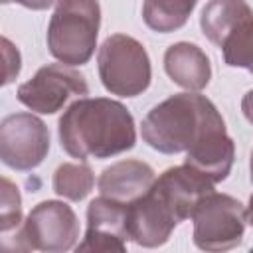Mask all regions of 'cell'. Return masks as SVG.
<instances>
[{
  "mask_svg": "<svg viewBox=\"0 0 253 253\" xmlns=\"http://www.w3.org/2000/svg\"><path fill=\"white\" fill-rule=\"evenodd\" d=\"M61 148L79 160L111 158L136 144L134 119L128 109L107 97L75 99L59 117Z\"/></svg>",
  "mask_w": 253,
  "mask_h": 253,
  "instance_id": "obj_1",
  "label": "cell"
},
{
  "mask_svg": "<svg viewBox=\"0 0 253 253\" xmlns=\"http://www.w3.org/2000/svg\"><path fill=\"white\" fill-rule=\"evenodd\" d=\"M225 128L217 107L198 91L176 93L154 105L140 125L142 140L162 152H188L196 142L213 130Z\"/></svg>",
  "mask_w": 253,
  "mask_h": 253,
  "instance_id": "obj_2",
  "label": "cell"
},
{
  "mask_svg": "<svg viewBox=\"0 0 253 253\" xmlns=\"http://www.w3.org/2000/svg\"><path fill=\"white\" fill-rule=\"evenodd\" d=\"M99 26V0H59L45 36L49 53L61 63L85 65L95 53Z\"/></svg>",
  "mask_w": 253,
  "mask_h": 253,
  "instance_id": "obj_3",
  "label": "cell"
},
{
  "mask_svg": "<svg viewBox=\"0 0 253 253\" xmlns=\"http://www.w3.org/2000/svg\"><path fill=\"white\" fill-rule=\"evenodd\" d=\"M97 69L103 87L119 97L144 93L152 79L150 57L144 45L126 34H113L101 43Z\"/></svg>",
  "mask_w": 253,
  "mask_h": 253,
  "instance_id": "obj_4",
  "label": "cell"
},
{
  "mask_svg": "<svg viewBox=\"0 0 253 253\" xmlns=\"http://www.w3.org/2000/svg\"><path fill=\"white\" fill-rule=\"evenodd\" d=\"M194 243L202 251H227L243 241L247 210L227 194L210 192L192 211Z\"/></svg>",
  "mask_w": 253,
  "mask_h": 253,
  "instance_id": "obj_5",
  "label": "cell"
},
{
  "mask_svg": "<svg viewBox=\"0 0 253 253\" xmlns=\"http://www.w3.org/2000/svg\"><path fill=\"white\" fill-rule=\"evenodd\" d=\"M79 219L71 206L59 200H45L32 208L16 233V249L63 253L75 247Z\"/></svg>",
  "mask_w": 253,
  "mask_h": 253,
  "instance_id": "obj_6",
  "label": "cell"
},
{
  "mask_svg": "<svg viewBox=\"0 0 253 253\" xmlns=\"http://www.w3.org/2000/svg\"><path fill=\"white\" fill-rule=\"evenodd\" d=\"M89 95V85L73 65L47 63L36 71V75L18 87V101L34 113L53 115L61 111L71 99Z\"/></svg>",
  "mask_w": 253,
  "mask_h": 253,
  "instance_id": "obj_7",
  "label": "cell"
},
{
  "mask_svg": "<svg viewBox=\"0 0 253 253\" xmlns=\"http://www.w3.org/2000/svg\"><path fill=\"white\" fill-rule=\"evenodd\" d=\"M49 152V128L32 113H14L0 123V158L18 172L38 168Z\"/></svg>",
  "mask_w": 253,
  "mask_h": 253,
  "instance_id": "obj_8",
  "label": "cell"
},
{
  "mask_svg": "<svg viewBox=\"0 0 253 253\" xmlns=\"http://www.w3.org/2000/svg\"><path fill=\"white\" fill-rule=\"evenodd\" d=\"M213 186L215 184L206 174L184 162L182 166L164 170L154 180L150 190L162 200V204L172 211V215L180 223L192 217V211L198 202L210 192H213Z\"/></svg>",
  "mask_w": 253,
  "mask_h": 253,
  "instance_id": "obj_9",
  "label": "cell"
},
{
  "mask_svg": "<svg viewBox=\"0 0 253 253\" xmlns=\"http://www.w3.org/2000/svg\"><path fill=\"white\" fill-rule=\"evenodd\" d=\"M126 206L99 196L87 208V233L77 251H126Z\"/></svg>",
  "mask_w": 253,
  "mask_h": 253,
  "instance_id": "obj_10",
  "label": "cell"
},
{
  "mask_svg": "<svg viewBox=\"0 0 253 253\" xmlns=\"http://www.w3.org/2000/svg\"><path fill=\"white\" fill-rule=\"evenodd\" d=\"M176 225V217L152 190L126 206L128 239H132L140 247L164 245Z\"/></svg>",
  "mask_w": 253,
  "mask_h": 253,
  "instance_id": "obj_11",
  "label": "cell"
},
{
  "mask_svg": "<svg viewBox=\"0 0 253 253\" xmlns=\"http://www.w3.org/2000/svg\"><path fill=\"white\" fill-rule=\"evenodd\" d=\"M154 180L156 176L150 164L126 158L107 166L97 180V188L105 198L117 200L121 204H132L150 190Z\"/></svg>",
  "mask_w": 253,
  "mask_h": 253,
  "instance_id": "obj_12",
  "label": "cell"
},
{
  "mask_svg": "<svg viewBox=\"0 0 253 253\" xmlns=\"http://www.w3.org/2000/svg\"><path fill=\"white\" fill-rule=\"evenodd\" d=\"M168 77L186 91H202L211 79V65L206 51L190 42L172 43L164 53Z\"/></svg>",
  "mask_w": 253,
  "mask_h": 253,
  "instance_id": "obj_13",
  "label": "cell"
},
{
  "mask_svg": "<svg viewBox=\"0 0 253 253\" xmlns=\"http://www.w3.org/2000/svg\"><path fill=\"white\" fill-rule=\"evenodd\" d=\"M235 158V144L225 128L213 130L186 152V164L206 174L213 184L227 178Z\"/></svg>",
  "mask_w": 253,
  "mask_h": 253,
  "instance_id": "obj_14",
  "label": "cell"
},
{
  "mask_svg": "<svg viewBox=\"0 0 253 253\" xmlns=\"http://www.w3.org/2000/svg\"><path fill=\"white\" fill-rule=\"evenodd\" d=\"M253 14L245 0H210L200 16L204 36L219 47L223 38L245 18Z\"/></svg>",
  "mask_w": 253,
  "mask_h": 253,
  "instance_id": "obj_15",
  "label": "cell"
},
{
  "mask_svg": "<svg viewBox=\"0 0 253 253\" xmlns=\"http://www.w3.org/2000/svg\"><path fill=\"white\" fill-rule=\"evenodd\" d=\"M196 4L198 0H144L142 20L158 34L176 32L188 22Z\"/></svg>",
  "mask_w": 253,
  "mask_h": 253,
  "instance_id": "obj_16",
  "label": "cell"
},
{
  "mask_svg": "<svg viewBox=\"0 0 253 253\" xmlns=\"http://www.w3.org/2000/svg\"><path fill=\"white\" fill-rule=\"evenodd\" d=\"M51 184H53V192L57 196L71 200V202H81L93 190L95 176H93V170L83 162H79V164L63 162L53 172Z\"/></svg>",
  "mask_w": 253,
  "mask_h": 253,
  "instance_id": "obj_17",
  "label": "cell"
},
{
  "mask_svg": "<svg viewBox=\"0 0 253 253\" xmlns=\"http://www.w3.org/2000/svg\"><path fill=\"white\" fill-rule=\"evenodd\" d=\"M22 225V198L18 186L2 178V206H0V231L8 233Z\"/></svg>",
  "mask_w": 253,
  "mask_h": 253,
  "instance_id": "obj_18",
  "label": "cell"
},
{
  "mask_svg": "<svg viewBox=\"0 0 253 253\" xmlns=\"http://www.w3.org/2000/svg\"><path fill=\"white\" fill-rule=\"evenodd\" d=\"M2 45H4V57H6V75H4L2 83L8 85L20 73V51L10 43L8 38H2Z\"/></svg>",
  "mask_w": 253,
  "mask_h": 253,
  "instance_id": "obj_19",
  "label": "cell"
},
{
  "mask_svg": "<svg viewBox=\"0 0 253 253\" xmlns=\"http://www.w3.org/2000/svg\"><path fill=\"white\" fill-rule=\"evenodd\" d=\"M12 2H16L24 8H30V10H47L53 4H57L59 0H2V4H12Z\"/></svg>",
  "mask_w": 253,
  "mask_h": 253,
  "instance_id": "obj_20",
  "label": "cell"
},
{
  "mask_svg": "<svg viewBox=\"0 0 253 253\" xmlns=\"http://www.w3.org/2000/svg\"><path fill=\"white\" fill-rule=\"evenodd\" d=\"M241 111H243L245 119L253 125V89L243 95V99H241Z\"/></svg>",
  "mask_w": 253,
  "mask_h": 253,
  "instance_id": "obj_21",
  "label": "cell"
},
{
  "mask_svg": "<svg viewBox=\"0 0 253 253\" xmlns=\"http://www.w3.org/2000/svg\"><path fill=\"white\" fill-rule=\"evenodd\" d=\"M247 223L253 227V194H251L249 204H247Z\"/></svg>",
  "mask_w": 253,
  "mask_h": 253,
  "instance_id": "obj_22",
  "label": "cell"
},
{
  "mask_svg": "<svg viewBox=\"0 0 253 253\" xmlns=\"http://www.w3.org/2000/svg\"><path fill=\"white\" fill-rule=\"evenodd\" d=\"M249 168H251V182H253V152H251V162H249Z\"/></svg>",
  "mask_w": 253,
  "mask_h": 253,
  "instance_id": "obj_23",
  "label": "cell"
},
{
  "mask_svg": "<svg viewBox=\"0 0 253 253\" xmlns=\"http://www.w3.org/2000/svg\"><path fill=\"white\" fill-rule=\"evenodd\" d=\"M249 73H251V75H253V65H251V67H249Z\"/></svg>",
  "mask_w": 253,
  "mask_h": 253,
  "instance_id": "obj_24",
  "label": "cell"
}]
</instances>
